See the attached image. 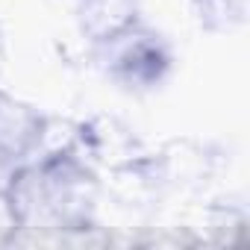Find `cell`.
I'll use <instances>...</instances> for the list:
<instances>
[{
    "label": "cell",
    "instance_id": "6da1fadb",
    "mask_svg": "<svg viewBox=\"0 0 250 250\" xmlns=\"http://www.w3.org/2000/svg\"><path fill=\"white\" fill-rule=\"evenodd\" d=\"M103 71L130 91L156 88L171 71V47L142 18L109 42L91 44Z\"/></svg>",
    "mask_w": 250,
    "mask_h": 250
},
{
    "label": "cell",
    "instance_id": "3957f363",
    "mask_svg": "<svg viewBox=\"0 0 250 250\" xmlns=\"http://www.w3.org/2000/svg\"><path fill=\"white\" fill-rule=\"evenodd\" d=\"M44 115L30 103L0 91V156L12 165H24L36 156L39 130Z\"/></svg>",
    "mask_w": 250,
    "mask_h": 250
},
{
    "label": "cell",
    "instance_id": "277c9868",
    "mask_svg": "<svg viewBox=\"0 0 250 250\" xmlns=\"http://www.w3.org/2000/svg\"><path fill=\"white\" fill-rule=\"evenodd\" d=\"M74 9L80 33L91 44L115 39L118 33H124L142 18L136 0H77Z\"/></svg>",
    "mask_w": 250,
    "mask_h": 250
},
{
    "label": "cell",
    "instance_id": "5b68a950",
    "mask_svg": "<svg viewBox=\"0 0 250 250\" xmlns=\"http://www.w3.org/2000/svg\"><path fill=\"white\" fill-rule=\"evenodd\" d=\"M6 59V33H3V24H0V65Z\"/></svg>",
    "mask_w": 250,
    "mask_h": 250
},
{
    "label": "cell",
    "instance_id": "7a4b0ae2",
    "mask_svg": "<svg viewBox=\"0 0 250 250\" xmlns=\"http://www.w3.org/2000/svg\"><path fill=\"white\" fill-rule=\"evenodd\" d=\"M77 153L94 171H124L145 156L139 136L124 121L112 115H97L85 124H77Z\"/></svg>",
    "mask_w": 250,
    "mask_h": 250
},
{
    "label": "cell",
    "instance_id": "8992f818",
    "mask_svg": "<svg viewBox=\"0 0 250 250\" xmlns=\"http://www.w3.org/2000/svg\"><path fill=\"white\" fill-rule=\"evenodd\" d=\"M71 3H77V0H71Z\"/></svg>",
    "mask_w": 250,
    "mask_h": 250
}]
</instances>
